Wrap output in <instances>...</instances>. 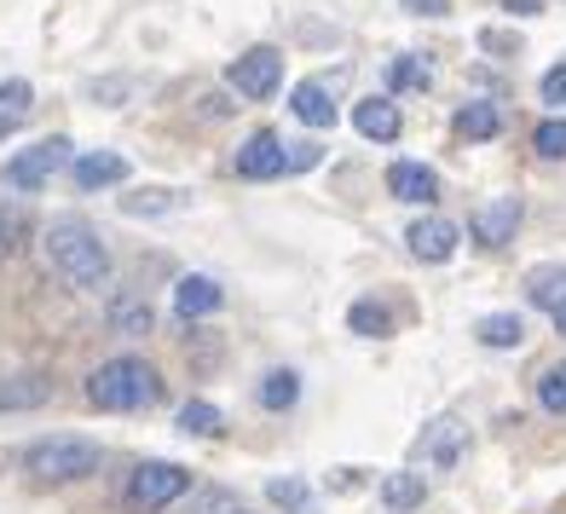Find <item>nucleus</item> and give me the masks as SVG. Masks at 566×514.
I'll return each instance as SVG.
<instances>
[{
	"instance_id": "obj_1",
	"label": "nucleus",
	"mask_w": 566,
	"mask_h": 514,
	"mask_svg": "<svg viewBox=\"0 0 566 514\" xmlns=\"http://www.w3.org/2000/svg\"><path fill=\"white\" fill-rule=\"evenodd\" d=\"M41 249H46V261H53V272L75 290H98L111 277V254H105V243H98V231L82 225V220H53Z\"/></svg>"
},
{
	"instance_id": "obj_2",
	"label": "nucleus",
	"mask_w": 566,
	"mask_h": 514,
	"mask_svg": "<svg viewBox=\"0 0 566 514\" xmlns=\"http://www.w3.org/2000/svg\"><path fill=\"white\" fill-rule=\"evenodd\" d=\"M87 399L98 410H150L163 399V376L145 365V358H105L87 376Z\"/></svg>"
},
{
	"instance_id": "obj_3",
	"label": "nucleus",
	"mask_w": 566,
	"mask_h": 514,
	"mask_svg": "<svg viewBox=\"0 0 566 514\" xmlns=\"http://www.w3.org/2000/svg\"><path fill=\"white\" fill-rule=\"evenodd\" d=\"M23 469L41 485H64V480H87L98 469V445L82 433H53V440H35L23 451Z\"/></svg>"
},
{
	"instance_id": "obj_4",
	"label": "nucleus",
	"mask_w": 566,
	"mask_h": 514,
	"mask_svg": "<svg viewBox=\"0 0 566 514\" xmlns=\"http://www.w3.org/2000/svg\"><path fill=\"white\" fill-rule=\"evenodd\" d=\"M191 492V474L179 469V462H139L134 474H127V508L134 514H157L168 503H179Z\"/></svg>"
},
{
	"instance_id": "obj_5",
	"label": "nucleus",
	"mask_w": 566,
	"mask_h": 514,
	"mask_svg": "<svg viewBox=\"0 0 566 514\" xmlns=\"http://www.w3.org/2000/svg\"><path fill=\"white\" fill-rule=\"evenodd\" d=\"M59 168H70V139H64V134L23 145L18 157L7 162V186H12V191H41Z\"/></svg>"
},
{
	"instance_id": "obj_6",
	"label": "nucleus",
	"mask_w": 566,
	"mask_h": 514,
	"mask_svg": "<svg viewBox=\"0 0 566 514\" xmlns=\"http://www.w3.org/2000/svg\"><path fill=\"white\" fill-rule=\"evenodd\" d=\"M226 82L238 87V98H272L277 82H283V53L277 46H249V53L231 59Z\"/></svg>"
},
{
	"instance_id": "obj_7",
	"label": "nucleus",
	"mask_w": 566,
	"mask_h": 514,
	"mask_svg": "<svg viewBox=\"0 0 566 514\" xmlns=\"http://www.w3.org/2000/svg\"><path fill=\"white\" fill-rule=\"evenodd\" d=\"M290 168V139L277 134H249V145H238V174L243 179H272Z\"/></svg>"
},
{
	"instance_id": "obj_8",
	"label": "nucleus",
	"mask_w": 566,
	"mask_h": 514,
	"mask_svg": "<svg viewBox=\"0 0 566 514\" xmlns=\"http://www.w3.org/2000/svg\"><path fill=\"white\" fill-rule=\"evenodd\" d=\"M405 243H410V254H417V261L440 266V261H451V254H457V225L440 220V214H422L417 225L405 231Z\"/></svg>"
},
{
	"instance_id": "obj_9",
	"label": "nucleus",
	"mask_w": 566,
	"mask_h": 514,
	"mask_svg": "<svg viewBox=\"0 0 566 514\" xmlns=\"http://www.w3.org/2000/svg\"><path fill=\"white\" fill-rule=\"evenodd\" d=\"M70 179L75 191H111L127 179V157H116V150H87V157H70Z\"/></svg>"
},
{
	"instance_id": "obj_10",
	"label": "nucleus",
	"mask_w": 566,
	"mask_h": 514,
	"mask_svg": "<svg viewBox=\"0 0 566 514\" xmlns=\"http://www.w3.org/2000/svg\"><path fill=\"white\" fill-rule=\"evenodd\" d=\"M220 301H226V290L214 284V277H202V272H191V277H179V284H174V313L186 324L220 313Z\"/></svg>"
},
{
	"instance_id": "obj_11",
	"label": "nucleus",
	"mask_w": 566,
	"mask_h": 514,
	"mask_svg": "<svg viewBox=\"0 0 566 514\" xmlns=\"http://www.w3.org/2000/svg\"><path fill=\"white\" fill-rule=\"evenodd\" d=\"M514 225H521V197H497V202H485V209H474V238L485 249H503L514 238Z\"/></svg>"
},
{
	"instance_id": "obj_12",
	"label": "nucleus",
	"mask_w": 566,
	"mask_h": 514,
	"mask_svg": "<svg viewBox=\"0 0 566 514\" xmlns=\"http://www.w3.org/2000/svg\"><path fill=\"white\" fill-rule=\"evenodd\" d=\"M388 191H394L399 202H422V209H428V202L440 197V174L422 168V162H394V168H388Z\"/></svg>"
},
{
	"instance_id": "obj_13",
	"label": "nucleus",
	"mask_w": 566,
	"mask_h": 514,
	"mask_svg": "<svg viewBox=\"0 0 566 514\" xmlns=\"http://www.w3.org/2000/svg\"><path fill=\"white\" fill-rule=\"evenodd\" d=\"M462 451H469V422H457V417L433 422V433H428V462L433 469H457Z\"/></svg>"
},
{
	"instance_id": "obj_14",
	"label": "nucleus",
	"mask_w": 566,
	"mask_h": 514,
	"mask_svg": "<svg viewBox=\"0 0 566 514\" xmlns=\"http://www.w3.org/2000/svg\"><path fill=\"white\" fill-rule=\"evenodd\" d=\"M353 127H358L365 139H376V145L399 139V111H394V98H365V105L353 111Z\"/></svg>"
},
{
	"instance_id": "obj_15",
	"label": "nucleus",
	"mask_w": 566,
	"mask_h": 514,
	"mask_svg": "<svg viewBox=\"0 0 566 514\" xmlns=\"http://www.w3.org/2000/svg\"><path fill=\"white\" fill-rule=\"evenodd\" d=\"M422 497H428V485H422V474H417V469H394L388 480H381V508H388V514H410V508H422Z\"/></svg>"
},
{
	"instance_id": "obj_16",
	"label": "nucleus",
	"mask_w": 566,
	"mask_h": 514,
	"mask_svg": "<svg viewBox=\"0 0 566 514\" xmlns=\"http://www.w3.org/2000/svg\"><path fill=\"white\" fill-rule=\"evenodd\" d=\"M290 111H295L306 127H336V98H329L324 82H301L295 98H290Z\"/></svg>"
},
{
	"instance_id": "obj_17",
	"label": "nucleus",
	"mask_w": 566,
	"mask_h": 514,
	"mask_svg": "<svg viewBox=\"0 0 566 514\" xmlns=\"http://www.w3.org/2000/svg\"><path fill=\"white\" fill-rule=\"evenodd\" d=\"M46 394H53V381L23 370V376H0V410H30V405H46Z\"/></svg>"
},
{
	"instance_id": "obj_18",
	"label": "nucleus",
	"mask_w": 566,
	"mask_h": 514,
	"mask_svg": "<svg viewBox=\"0 0 566 514\" xmlns=\"http://www.w3.org/2000/svg\"><path fill=\"white\" fill-rule=\"evenodd\" d=\"M497 127H503V116H497V105H492V98H474V105H462L457 111V134L462 139H497Z\"/></svg>"
},
{
	"instance_id": "obj_19",
	"label": "nucleus",
	"mask_w": 566,
	"mask_h": 514,
	"mask_svg": "<svg viewBox=\"0 0 566 514\" xmlns=\"http://www.w3.org/2000/svg\"><path fill=\"white\" fill-rule=\"evenodd\" d=\"M526 295H532V306H544V313H560L566 306V266H537L526 277Z\"/></svg>"
},
{
	"instance_id": "obj_20",
	"label": "nucleus",
	"mask_w": 566,
	"mask_h": 514,
	"mask_svg": "<svg viewBox=\"0 0 566 514\" xmlns=\"http://www.w3.org/2000/svg\"><path fill=\"white\" fill-rule=\"evenodd\" d=\"M474 336H480V347H521L526 342V318L521 313H492V318H480V329H474Z\"/></svg>"
},
{
	"instance_id": "obj_21",
	"label": "nucleus",
	"mask_w": 566,
	"mask_h": 514,
	"mask_svg": "<svg viewBox=\"0 0 566 514\" xmlns=\"http://www.w3.org/2000/svg\"><path fill=\"white\" fill-rule=\"evenodd\" d=\"M179 202H186V197L163 191V186H157V191H122V214H134V220L145 214V220H150V214H174Z\"/></svg>"
},
{
	"instance_id": "obj_22",
	"label": "nucleus",
	"mask_w": 566,
	"mask_h": 514,
	"mask_svg": "<svg viewBox=\"0 0 566 514\" xmlns=\"http://www.w3.org/2000/svg\"><path fill=\"white\" fill-rule=\"evenodd\" d=\"M347 324L358 329V336H394V313L381 301H353V313H347Z\"/></svg>"
},
{
	"instance_id": "obj_23",
	"label": "nucleus",
	"mask_w": 566,
	"mask_h": 514,
	"mask_svg": "<svg viewBox=\"0 0 566 514\" xmlns=\"http://www.w3.org/2000/svg\"><path fill=\"white\" fill-rule=\"evenodd\" d=\"M295 399H301V376H295V370H266L261 405H266V410H290Z\"/></svg>"
},
{
	"instance_id": "obj_24",
	"label": "nucleus",
	"mask_w": 566,
	"mask_h": 514,
	"mask_svg": "<svg viewBox=\"0 0 566 514\" xmlns=\"http://www.w3.org/2000/svg\"><path fill=\"white\" fill-rule=\"evenodd\" d=\"M150 324H157V318H150L145 301H116L111 306V329H116V336H150Z\"/></svg>"
},
{
	"instance_id": "obj_25",
	"label": "nucleus",
	"mask_w": 566,
	"mask_h": 514,
	"mask_svg": "<svg viewBox=\"0 0 566 514\" xmlns=\"http://www.w3.org/2000/svg\"><path fill=\"white\" fill-rule=\"evenodd\" d=\"M266 497H272L277 508H290V514H318V497L306 492L301 480H272V485H266Z\"/></svg>"
},
{
	"instance_id": "obj_26",
	"label": "nucleus",
	"mask_w": 566,
	"mask_h": 514,
	"mask_svg": "<svg viewBox=\"0 0 566 514\" xmlns=\"http://www.w3.org/2000/svg\"><path fill=\"white\" fill-rule=\"evenodd\" d=\"M537 405H544L549 417H566V365H549L537 376Z\"/></svg>"
},
{
	"instance_id": "obj_27",
	"label": "nucleus",
	"mask_w": 566,
	"mask_h": 514,
	"mask_svg": "<svg viewBox=\"0 0 566 514\" xmlns=\"http://www.w3.org/2000/svg\"><path fill=\"white\" fill-rule=\"evenodd\" d=\"M179 428L197 433V440H209V433H220V410L209 399H191L186 410H179Z\"/></svg>"
},
{
	"instance_id": "obj_28",
	"label": "nucleus",
	"mask_w": 566,
	"mask_h": 514,
	"mask_svg": "<svg viewBox=\"0 0 566 514\" xmlns=\"http://www.w3.org/2000/svg\"><path fill=\"white\" fill-rule=\"evenodd\" d=\"M532 145H537V157H544V162H566V122H544L532 134Z\"/></svg>"
},
{
	"instance_id": "obj_29",
	"label": "nucleus",
	"mask_w": 566,
	"mask_h": 514,
	"mask_svg": "<svg viewBox=\"0 0 566 514\" xmlns=\"http://www.w3.org/2000/svg\"><path fill=\"white\" fill-rule=\"evenodd\" d=\"M388 87H394V93H405V87H428V64H417V59H394V64H388Z\"/></svg>"
},
{
	"instance_id": "obj_30",
	"label": "nucleus",
	"mask_w": 566,
	"mask_h": 514,
	"mask_svg": "<svg viewBox=\"0 0 566 514\" xmlns=\"http://www.w3.org/2000/svg\"><path fill=\"white\" fill-rule=\"evenodd\" d=\"M30 105H35V87L30 82H0V111H7V122H18Z\"/></svg>"
},
{
	"instance_id": "obj_31",
	"label": "nucleus",
	"mask_w": 566,
	"mask_h": 514,
	"mask_svg": "<svg viewBox=\"0 0 566 514\" xmlns=\"http://www.w3.org/2000/svg\"><path fill=\"white\" fill-rule=\"evenodd\" d=\"M544 98H549V105H555V111L566 105V64H555V70L544 75Z\"/></svg>"
},
{
	"instance_id": "obj_32",
	"label": "nucleus",
	"mask_w": 566,
	"mask_h": 514,
	"mask_svg": "<svg viewBox=\"0 0 566 514\" xmlns=\"http://www.w3.org/2000/svg\"><path fill=\"white\" fill-rule=\"evenodd\" d=\"M18 238H23V225H18L12 214H0V261H7V254H18Z\"/></svg>"
},
{
	"instance_id": "obj_33",
	"label": "nucleus",
	"mask_w": 566,
	"mask_h": 514,
	"mask_svg": "<svg viewBox=\"0 0 566 514\" xmlns=\"http://www.w3.org/2000/svg\"><path fill=\"white\" fill-rule=\"evenodd\" d=\"M405 12H410V18H446L451 0H405Z\"/></svg>"
},
{
	"instance_id": "obj_34",
	"label": "nucleus",
	"mask_w": 566,
	"mask_h": 514,
	"mask_svg": "<svg viewBox=\"0 0 566 514\" xmlns=\"http://www.w3.org/2000/svg\"><path fill=\"white\" fill-rule=\"evenodd\" d=\"M122 93H127V82H98V87H93V98H98V105H127Z\"/></svg>"
},
{
	"instance_id": "obj_35",
	"label": "nucleus",
	"mask_w": 566,
	"mask_h": 514,
	"mask_svg": "<svg viewBox=\"0 0 566 514\" xmlns=\"http://www.w3.org/2000/svg\"><path fill=\"white\" fill-rule=\"evenodd\" d=\"M318 162V145H295L290 150V168H313Z\"/></svg>"
},
{
	"instance_id": "obj_36",
	"label": "nucleus",
	"mask_w": 566,
	"mask_h": 514,
	"mask_svg": "<svg viewBox=\"0 0 566 514\" xmlns=\"http://www.w3.org/2000/svg\"><path fill=\"white\" fill-rule=\"evenodd\" d=\"M503 7L521 12V18H537V12H544V0H503Z\"/></svg>"
},
{
	"instance_id": "obj_37",
	"label": "nucleus",
	"mask_w": 566,
	"mask_h": 514,
	"mask_svg": "<svg viewBox=\"0 0 566 514\" xmlns=\"http://www.w3.org/2000/svg\"><path fill=\"white\" fill-rule=\"evenodd\" d=\"M555 318V329H560V336H566V306H560V313H549Z\"/></svg>"
},
{
	"instance_id": "obj_38",
	"label": "nucleus",
	"mask_w": 566,
	"mask_h": 514,
	"mask_svg": "<svg viewBox=\"0 0 566 514\" xmlns=\"http://www.w3.org/2000/svg\"><path fill=\"white\" fill-rule=\"evenodd\" d=\"M231 514H238V508H231Z\"/></svg>"
}]
</instances>
